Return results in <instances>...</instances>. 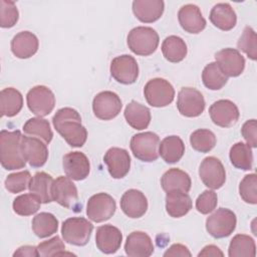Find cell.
I'll list each match as a JSON object with an SVG mask.
<instances>
[{"label":"cell","mask_w":257,"mask_h":257,"mask_svg":"<svg viewBox=\"0 0 257 257\" xmlns=\"http://www.w3.org/2000/svg\"><path fill=\"white\" fill-rule=\"evenodd\" d=\"M202 81L207 88L211 90H219L225 86L228 77L223 73L217 62H210L203 69Z\"/></svg>","instance_id":"obj_38"},{"label":"cell","mask_w":257,"mask_h":257,"mask_svg":"<svg viewBox=\"0 0 257 257\" xmlns=\"http://www.w3.org/2000/svg\"><path fill=\"white\" fill-rule=\"evenodd\" d=\"M51 195L53 201L60 206L75 212L81 211L79 209L77 189L70 178L60 176L54 180L51 187Z\"/></svg>","instance_id":"obj_8"},{"label":"cell","mask_w":257,"mask_h":257,"mask_svg":"<svg viewBox=\"0 0 257 257\" xmlns=\"http://www.w3.org/2000/svg\"><path fill=\"white\" fill-rule=\"evenodd\" d=\"M26 101L29 110L41 117L48 115L53 110L55 96L47 86L36 85L27 92Z\"/></svg>","instance_id":"obj_9"},{"label":"cell","mask_w":257,"mask_h":257,"mask_svg":"<svg viewBox=\"0 0 257 257\" xmlns=\"http://www.w3.org/2000/svg\"><path fill=\"white\" fill-rule=\"evenodd\" d=\"M231 164L240 170L249 171L253 165V154L251 147L242 142L236 143L230 149L229 153Z\"/></svg>","instance_id":"obj_36"},{"label":"cell","mask_w":257,"mask_h":257,"mask_svg":"<svg viewBox=\"0 0 257 257\" xmlns=\"http://www.w3.org/2000/svg\"><path fill=\"white\" fill-rule=\"evenodd\" d=\"M192 209V200L188 193L181 191L168 192L166 195V211L173 218H181Z\"/></svg>","instance_id":"obj_29"},{"label":"cell","mask_w":257,"mask_h":257,"mask_svg":"<svg viewBox=\"0 0 257 257\" xmlns=\"http://www.w3.org/2000/svg\"><path fill=\"white\" fill-rule=\"evenodd\" d=\"M103 162L113 179L125 177L131 168V157L127 151L121 148L113 147L108 149L103 157Z\"/></svg>","instance_id":"obj_18"},{"label":"cell","mask_w":257,"mask_h":257,"mask_svg":"<svg viewBox=\"0 0 257 257\" xmlns=\"http://www.w3.org/2000/svg\"><path fill=\"white\" fill-rule=\"evenodd\" d=\"M165 3L162 0H135L133 12L144 23H152L161 18L164 13Z\"/></svg>","instance_id":"obj_24"},{"label":"cell","mask_w":257,"mask_h":257,"mask_svg":"<svg viewBox=\"0 0 257 257\" xmlns=\"http://www.w3.org/2000/svg\"><path fill=\"white\" fill-rule=\"evenodd\" d=\"M209 18L214 26L223 31L231 30L237 23V15L228 3L216 4L212 8Z\"/></svg>","instance_id":"obj_27"},{"label":"cell","mask_w":257,"mask_h":257,"mask_svg":"<svg viewBox=\"0 0 257 257\" xmlns=\"http://www.w3.org/2000/svg\"><path fill=\"white\" fill-rule=\"evenodd\" d=\"M22 135L16 130L9 132L2 130L0 133V161L6 170L22 169L26 165V160L21 150Z\"/></svg>","instance_id":"obj_2"},{"label":"cell","mask_w":257,"mask_h":257,"mask_svg":"<svg viewBox=\"0 0 257 257\" xmlns=\"http://www.w3.org/2000/svg\"><path fill=\"white\" fill-rule=\"evenodd\" d=\"M144 95L151 106L164 107L174 100L175 89L168 80L157 77L147 82L144 87Z\"/></svg>","instance_id":"obj_7"},{"label":"cell","mask_w":257,"mask_h":257,"mask_svg":"<svg viewBox=\"0 0 257 257\" xmlns=\"http://www.w3.org/2000/svg\"><path fill=\"white\" fill-rule=\"evenodd\" d=\"M212 121L221 127H231L239 119V109L237 105L229 99L215 101L209 108Z\"/></svg>","instance_id":"obj_15"},{"label":"cell","mask_w":257,"mask_h":257,"mask_svg":"<svg viewBox=\"0 0 257 257\" xmlns=\"http://www.w3.org/2000/svg\"><path fill=\"white\" fill-rule=\"evenodd\" d=\"M256 40L257 37L254 29L251 26H246L237 42L238 48L244 53H246L248 57L252 60H256L257 58Z\"/></svg>","instance_id":"obj_41"},{"label":"cell","mask_w":257,"mask_h":257,"mask_svg":"<svg viewBox=\"0 0 257 257\" xmlns=\"http://www.w3.org/2000/svg\"><path fill=\"white\" fill-rule=\"evenodd\" d=\"M185 153V145L178 136L166 137L159 145V155L168 164L179 162Z\"/></svg>","instance_id":"obj_31"},{"label":"cell","mask_w":257,"mask_h":257,"mask_svg":"<svg viewBox=\"0 0 257 257\" xmlns=\"http://www.w3.org/2000/svg\"><path fill=\"white\" fill-rule=\"evenodd\" d=\"M58 220L47 212L37 214L32 220V231L39 238H46L57 232Z\"/></svg>","instance_id":"obj_35"},{"label":"cell","mask_w":257,"mask_h":257,"mask_svg":"<svg viewBox=\"0 0 257 257\" xmlns=\"http://www.w3.org/2000/svg\"><path fill=\"white\" fill-rule=\"evenodd\" d=\"M114 199L106 193H97L91 196L86 205V215L89 220L100 223L110 219L115 213Z\"/></svg>","instance_id":"obj_10"},{"label":"cell","mask_w":257,"mask_h":257,"mask_svg":"<svg viewBox=\"0 0 257 257\" xmlns=\"http://www.w3.org/2000/svg\"><path fill=\"white\" fill-rule=\"evenodd\" d=\"M223 252L219 249V247L215 245H207L203 248V250L198 254L199 257L201 256H223Z\"/></svg>","instance_id":"obj_50"},{"label":"cell","mask_w":257,"mask_h":257,"mask_svg":"<svg viewBox=\"0 0 257 257\" xmlns=\"http://www.w3.org/2000/svg\"><path fill=\"white\" fill-rule=\"evenodd\" d=\"M217 204V194L212 190H205L196 200V209L199 213L207 215L215 210Z\"/></svg>","instance_id":"obj_46"},{"label":"cell","mask_w":257,"mask_h":257,"mask_svg":"<svg viewBox=\"0 0 257 257\" xmlns=\"http://www.w3.org/2000/svg\"><path fill=\"white\" fill-rule=\"evenodd\" d=\"M63 171L68 178L82 181L88 177L90 164L88 158L81 152H70L63 157Z\"/></svg>","instance_id":"obj_19"},{"label":"cell","mask_w":257,"mask_h":257,"mask_svg":"<svg viewBox=\"0 0 257 257\" xmlns=\"http://www.w3.org/2000/svg\"><path fill=\"white\" fill-rule=\"evenodd\" d=\"M38 46V38L30 31H21L11 40L12 53L21 59L33 56L37 52Z\"/></svg>","instance_id":"obj_25"},{"label":"cell","mask_w":257,"mask_h":257,"mask_svg":"<svg viewBox=\"0 0 257 257\" xmlns=\"http://www.w3.org/2000/svg\"><path fill=\"white\" fill-rule=\"evenodd\" d=\"M159 34L152 27L138 26L127 35V46L137 55L148 56L156 51L159 45Z\"/></svg>","instance_id":"obj_3"},{"label":"cell","mask_w":257,"mask_h":257,"mask_svg":"<svg viewBox=\"0 0 257 257\" xmlns=\"http://www.w3.org/2000/svg\"><path fill=\"white\" fill-rule=\"evenodd\" d=\"M215 134L207 128H199L190 136L192 148L200 153H209L216 145Z\"/></svg>","instance_id":"obj_39"},{"label":"cell","mask_w":257,"mask_h":257,"mask_svg":"<svg viewBox=\"0 0 257 257\" xmlns=\"http://www.w3.org/2000/svg\"><path fill=\"white\" fill-rule=\"evenodd\" d=\"M161 185L166 193L172 191L188 193L191 189L192 182L190 176L185 171L172 168L163 175L161 179Z\"/></svg>","instance_id":"obj_26"},{"label":"cell","mask_w":257,"mask_h":257,"mask_svg":"<svg viewBox=\"0 0 257 257\" xmlns=\"http://www.w3.org/2000/svg\"><path fill=\"white\" fill-rule=\"evenodd\" d=\"M38 254L42 257H50V256H58V255H72V253L65 252V245L60 239L59 236H54L53 238L43 241L37 246Z\"/></svg>","instance_id":"obj_42"},{"label":"cell","mask_w":257,"mask_h":257,"mask_svg":"<svg viewBox=\"0 0 257 257\" xmlns=\"http://www.w3.org/2000/svg\"><path fill=\"white\" fill-rule=\"evenodd\" d=\"M0 104L2 116H14L23 106V96L14 87H6L0 92Z\"/></svg>","instance_id":"obj_32"},{"label":"cell","mask_w":257,"mask_h":257,"mask_svg":"<svg viewBox=\"0 0 257 257\" xmlns=\"http://www.w3.org/2000/svg\"><path fill=\"white\" fill-rule=\"evenodd\" d=\"M257 177L255 174L246 175L239 185V194L244 202L255 205L257 203Z\"/></svg>","instance_id":"obj_44"},{"label":"cell","mask_w":257,"mask_h":257,"mask_svg":"<svg viewBox=\"0 0 257 257\" xmlns=\"http://www.w3.org/2000/svg\"><path fill=\"white\" fill-rule=\"evenodd\" d=\"M205 104L203 94L194 87H183L178 93L177 107L184 116H199L204 111Z\"/></svg>","instance_id":"obj_13"},{"label":"cell","mask_w":257,"mask_h":257,"mask_svg":"<svg viewBox=\"0 0 257 257\" xmlns=\"http://www.w3.org/2000/svg\"><path fill=\"white\" fill-rule=\"evenodd\" d=\"M19 18L18 9L13 1H0V26L2 28L13 27Z\"/></svg>","instance_id":"obj_45"},{"label":"cell","mask_w":257,"mask_h":257,"mask_svg":"<svg viewBox=\"0 0 257 257\" xmlns=\"http://www.w3.org/2000/svg\"><path fill=\"white\" fill-rule=\"evenodd\" d=\"M126 122L135 130H145L149 126L151 122V110L146 105L137 102L135 100L131 101L124 108L123 112Z\"/></svg>","instance_id":"obj_28"},{"label":"cell","mask_w":257,"mask_h":257,"mask_svg":"<svg viewBox=\"0 0 257 257\" xmlns=\"http://www.w3.org/2000/svg\"><path fill=\"white\" fill-rule=\"evenodd\" d=\"M53 181V178L49 174L45 172H38L31 178L28 189L30 193L34 195L41 203L48 204L53 201L51 195Z\"/></svg>","instance_id":"obj_30"},{"label":"cell","mask_w":257,"mask_h":257,"mask_svg":"<svg viewBox=\"0 0 257 257\" xmlns=\"http://www.w3.org/2000/svg\"><path fill=\"white\" fill-rule=\"evenodd\" d=\"M188 49L186 42L179 36L170 35L162 43V53L170 62H180L187 55Z\"/></svg>","instance_id":"obj_33"},{"label":"cell","mask_w":257,"mask_h":257,"mask_svg":"<svg viewBox=\"0 0 257 257\" xmlns=\"http://www.w3.org/2000/svg\"><path fill=\"white\" fill-rule=\"evenodd\" d=\"M160 138L153 132L134 135L131 139V150L134 156L142 162L151 163L159 158Z\"/></svg>","instance_id":"obj_4"},{"label":"cell","mask_w":257,"mask_h":257,"mask_svg":"<svg viewBox=\"0 0 257 257\" xmlns=\"http://www.w3.org/2000/svg\"><path fill=\"white\" fill-rule=\"evenodd\" d=\"M122 234L112 225H102L96 229L95 244L97 249L104 254L115 253L121 245Z\"/></svg>","instance_id":"obj_20"},{"label":"cell","mask_w":257,"mask_h":257,"mask_svg":"<svg viewBox=\"0 0 257 257\" xmlns=\"http://www.w3.org/2000/svg\"><path fill=\"white\" fill-rule=\"evenodd\" d=\"M125 254L132 257H148L154 253L151 237L142 231L132 232L124 243Z\"/></svg>","instance_id":"obj_23"},{"label":"cell","mask_w":257,"mask_h":257,"mask_svg":"<svg viewBox=\"0 0 257 257\" xmlns=\"http://www.w3.org/2000/svg\"><path fill=\"white\" fill-rule=\"evenodd\" d=\"M41 202L31 193L16 197L13 201V211L19 216H30L40 209Z\"/></svg>","instance_id":"obj_40"},{"label":"cell","mask_w":257,"mask_h":257,"mask_svg":"<svg viewBox=\"0 0 257 257\" xmlns=\"http://www.w3.org/2000/svg\"><path fill=\"white\" fill-rule=\"evenodd\" d=\"M228 255L230 257H254L256 245L253 238L245 234H237L230 242Z\"/></svg>","instance_id":"obj_34"},{"label":"cell","mask_w":257,"mask_h":257,"mask_svg":"<svg viewBox=\"0 0 257 257\" xmlns=\"http://www.w3.org/2000/svg\"><path fill=\"white\" fill-rule=\"evenodd\" d=\"M52 123L56 132L73 148L82 147L87 139V131L81 124L80 114L71 107L58 109L52 117Z\"/></svg>","instance_id":"obj_1"},{"label":"cell","mask_w":257,"mask_h":257,"mask_svg":"<svg viewBox=\"0 0 257 257\" xmlns=\"http://www.w3.org/2000/svg\"><path fill=\"white\" fill-rule=\"evenodd\" d=\"M93 225L82 217L66 219L61 226V235L65 242L75 246H84L88 243Z\"/></svg>","instance_id":"obj_5"},{"label":"cell","mask_w":257,"mask_h":257,"mask_svg":"<svg viewBox=\"0 0 257 257\" xmlns=\"http://www.w3.org/2000/svg\"><path fill=\"white\" fill-rule=\"evenodd\" d=\"M30 180L31 175L28 171L13 173L7 176L5 180V188L12 194L20 193L28 188Z\"/></svg>","instance_id":"obj_43"},{"label":"cell","mask_w":257,"mask_h":257,"mask_svg":"<svg viewBox=\"0 0 257 257\" xmlns=\"http://www.w3.org/2000/svg\"><path fill=\"white\" fill-rule=\"evenodd\" d=\"M13 256L16 257V256H29V257H36V256H39L38 254V250H37V247L35 246H30V245H25V246H21L19 247L14 253H13Z\"/></svg>","instance_id":"obj_49"},{"label":"cell","mask_w":257,"mask_h":257,"mask_svg":"<svg viewBox=\"0 0 257 257\" xmlns=\"http://www.w3.org/2000/svg\"><path fill=\"white\" fill-rule=\"evenodd\" d=\"M21 150L26 162L31 167L40 168L48 159V149L46 144L35 137L22 136Z\"/></svg>","instance_id":"obj_16"},{"label":"cell","mask_w":257,"mask_h":257,"mask_svg":"<svg viewBox=\"0 0 257 257\" xmlns=\"http://www.w3.org/2000/svg\"><path fill=\"white\" fill-rule=\"evenodd\" d=\"M199 176L203 184L212 190L220 189L226 181L225 168L221 161L215 157H207L202 161Z\"/></svg>","instance_id":"obj_12"},{"label":"cell","mask_w":257,"mask_h":257,"mask_svg":"<svg viewBox=\"0 0 257 257\" xmlns=\"http://www.w3.org/2000/svg\"><path fill=\"white\" fill-rule=\"evenodd\" d=\"M122 107L119 96L112 91L104 90L97 93L92 100V110L94 115L102 120L114 118Z\"/></svg>","instance_id":"obj_11"},{"label":"cell","mask_w":257,"mask_h":257,"mask_svg":"<svg viewBox=\"0 0 257 257\" xmlns=\"http://www.w3.org/2000/svg\"><path fill=\"white\" fill-rule=\"evenodd\" d=\"M241 134L245 141L247 142V145L251 148L257 147V125H256V119H249L242 125Z\"/></svg>","instance_id":"obj_47"},{"label":"cell","mask_w":257,"mask_h":257,"mask_svg":"<svg viewBox=\"0 0 257 257\" xmlns=\"http://www.w3.org/2000/svg\"><path fill=\"white\" fill-rule=\"evenodd\" d=\"M215 59L223 73L228 77L239 76L245 68V58L235 48H224L215 54Z\"/></svg>","instance_id":"obj_17"},{"label":"cell","mask_w":257,"mask_h":257,"mask_svg":"<svg viewBox=\"0 0 257 257\" xmlns=\"http://www.w3.org/2000/svg\"><path fill=\"white\" fill-rule=\"evenodd\" d=\"M192 254L189 251V249L182 244H173L165 253L164 256L165 257H170V256H188L190 257Z\"/></svg>","instance_id":"obj_48"},{"label":"cell","mask_w":257,"mask_h":257,"mask_svg":"<svg viewBox=\"0 0 257 257\" xmlns=\"http://www.w3.org/2000/svg\"><path fill=\"white\" fill-rule=\"evenodd\" d=\"M237 224V218L233 211L220 208L206 220V230L214 238L220 239L230 236Z\"/></svg>","instance_id":"obj_6"},{"label":"cell","mask_w":257,"mask_h":257,"mask_svg":"<svg viewBox=\"0 0 257 257\" xmlns=\"http://www.w3.org/2000/svg\"><path fill=\"white\" fill-rule=\"evenodd\" d=\"M120 209L130 218H141L148 210V200L141 191L131 189L123 193L120 199Z\"/></svg>","instance_id":"obj_22"},{"label":"cell","mask_w":257,"mask_h":257,"mask_svg":"<svg viewBox=\"0 0 257 257\" xmlns=\"http://www.w3.org/2000/svg\"><path fill=\"white\" fill-rule=\"evenodd\" d=\"M23 132L27 136L42 140L45 144H49L53 138V133L48 120L41 118L40 116L32 117L26 120L23 125Z\"/></svg>","instance_id":"obj_37"},{"label":"cell","mask_w":257,"mask_h":257,"mask_svg":"<svg viewBox=\"0 0 257 257\" xmlns=\"http://www.w3.org/2000/svg\"><path fill=\"white\" fill-rule=\"evenodd\" d=\"M178 20L181 27L192 34H198L206 27V20L200 8L195 4L182 6L178 12Z\"/></svg>","instance_id":"obj_21"},{"label":"cell","mask_w":257,"mask_h":257,"mask_svg":"<svg viewBox=\"0 0 257 257\" xmlns=\"http://www.w3.org/2000/svg\"><path fill=\"white\" fill-rule=\"evenodd\" d=\"M110 74L119 83L132 84L139 76L138 62L128 54L116 56L111 60Z\"/></svg>","instance_id":"obj_14"}]
</instances>
